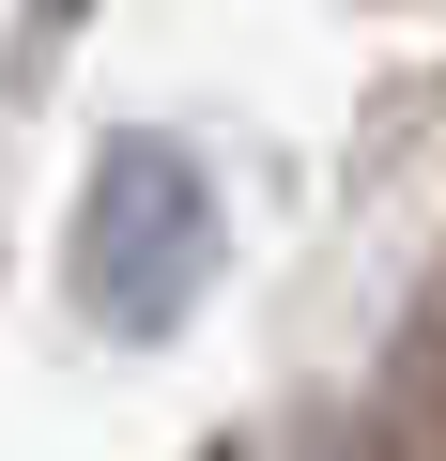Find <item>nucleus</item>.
Segmentation results:
<instances>
[{
    "label": "nucleus",
    "mask_w": 446,
    "mask_h": 461,
    "mask_svg": "<svg viewBox=\"0 0 446 461\" xmlns=\"http://www.w3.org/2000/svg\"><path fill=\"white\" fill-rule=\"evenodd\" d=\"M200 262H215L200 169H185L169 139H108V154H93V215H77V293H93V323L169 339L185 293H200Z\"/></svg>",
    "instance_id": "nucleus-1"
},
{
    "label": "nucleus",
    "mask_w": 446,
    "mask_h": 461,
    "mask_svg": "<svg viewBox=\"0 0 446 461\" xmlns=\"http://www.w3.org/2000/svg\"><path fill=\"white\" fill-rule=\"evenodd\" d=\"M47 16H93V0H47Z\"/></svg>",
    "instance_id": "nucleus-2"
}]
</instances>
